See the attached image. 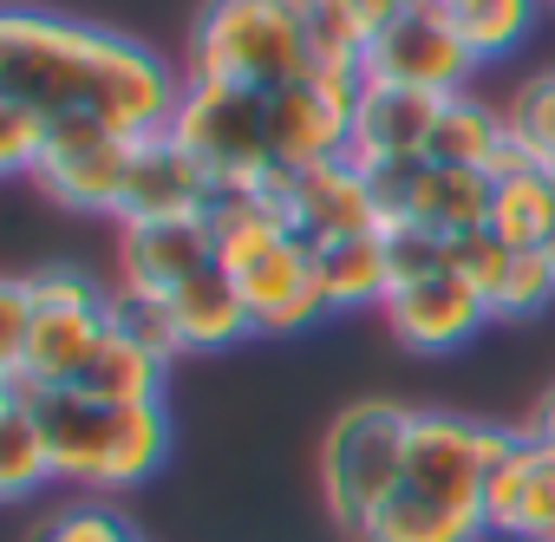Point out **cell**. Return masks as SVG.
Segmentation results:
<instances>
[{
    "label": "cell",
    "instance_id": "6da1fadb",
    "mask_svg": "<svg viewBox=\"0 0 555 542\" xmlns=\"http://www.w3.org/2000/svg\"><path fill=\"white\" fill-rule=\"evenodd\" d=\"M0 99L34 105L47 125L86 118L112 138H157L177 118L183 73L131 34L8 8L0 14Z\"/></svg>",
    "mask_w": 555,
    "mask_h": 542
},
{
    "label": "cell",
    "instance_id": "7a4b0ae2",
    "mask_svg": "<svg viewBox=\"0 0 555 542\" xmlns=\"http://www.w3.org/2000/svg\"><path fill=\"white\" fill-rule=\"evenodd\" d=\"M203 216L216 229V261L235 282L255 334L288 340V334H308L314 321L334 314L327 295H321V275H314V248L288 229V216L268 196V183L216 190Z\"/></svg>",
    "mask_w": 555,
    "mask_h": 542
},
{
    "label": "cell",
    "instance_id": "3957f363",
    "mask_svg": "<svg viewBox=\"0 0 555 542\" xmlns=\"http://www.w3.org/2000/svg\"><path fill=\"white\" fill-rule=\"evenodd\" d=\"M34 392V386H27ZM34 412L47 425L60 483H73L79 496H118L138 490L144 477H157V464L170 457V418L164 399L157 405H118V399H92V392H34Z\"/></svg>",
    "mask_w": 555,
    "mask_h": 542
},
{
    "label": "cell",
    "instance_id": "277c9868",
    "mask_svg": "<svg viewBox=\"0 0 555 542\" xmlns=\"http://www.w3.org/2000/svg\"><path fill=\"white\" fill-rule=\"evenodd\" d=\"M405 418L412 405L399 399H353L327 418L321 451H314V483H321V509L360 535L405 483Z\"/></svg>",
    "mask_w": 555,
    "mask_h": 542
},
{
    "label": "cell",
    "instance_id": "5b68a950",
    "mask_svg": "<svg viewBox=\"0 0 555 542\" xmlns=\"http://www.w3.org/2000/svg\"><path fill=\"white\" fill-rule=\"evenodd\" d=\"M183 79L282 92L308 79V27L288 21L274 0H203V14L190 21Z\"/></svg>",
    "mask_w": 555,
    "mask_h": 542
},
{
    "label": "cell",
    "instance_id": "8992f818",
    "mask_svg": "<svg viewBox=\"0 0 555 542\" xmlns=\"http://www.w3.org/2000/svg\"><path fill=\"white\" fill-rule=\"evenodd\" d=\"M170 138L209 170L216 190H248V183H268L282 170V157H274V105H268V92L183 79Z\"/></svg>",
    "mask_w": 555,
    "mask_h": 542
},
{
    "label": "cell",
    "instance_id": "52a82bcc",
    "mask_svg": "<svg viewBox=\"0 0 555 542\" xmlns=\"http://www.w3.org/2000/svg\"><path fill=\"white\" fill-rule=\"evenodd\" d=\"M27 288H34V334L14 373H0V386H34V392H60L79 379V366L92 360V347L105 340V295L92 275L66 261L27 268Z\"/></svg>",
    "mask_w": 555,
    "mask_h": 542
},
{
    "label": "cell",
    "instance_id": "ba28073f",
    "mask_svg": "<svg viewBox=\"0 0 555 542\" xmlns=\"http://www.w3.org/2000/svg\"><path fill=\"white\" fill-rule=\"evenodd\" d=\"M503 438H509V425L412 405V418H405V490H418L457 516H483V483H490Z\"/></svg>",
    "mask_w": 555,
    "mask_h": 542
},
{
    "label": "cell",
    "instance_id": "9c48e42d",
    "mask_svg": "<svg viewBox=\"0 0 555 542\" xmlns=\"http://www.w3.org/2000/svg\"><path fill=\"white\" fill-rule=\"evenodd\" d=\"M373 196H379V229L399 222V229H425L438 242H457V235H477L490 229V170H457V164H392V170H373Z\"/></svg>",
    "mask_w": 555,
    "mask_h": 542
},
{
    "label": "cell",
    "instance_id": "30bf717a",
    "mask_svg": "<svg viewBox=\"0 0 555 542\" xmlns=\"http://www.w3.org/2000/svg\"><path fill=\"white\" fill-rule=\"evenodd\" d=\"M360 66H366L373 86H412V92H438V99L470 92V79H477V53L464 47L457 21L438 8V0L399 8L392 27L360 53Z\"/></svg>",
    "mask_w": 555,
    "mask_h": 542
},
{
    "label": "cell",
    "instance_id": "8fae6325",
    "mask_svg": "<svg viewBox=\"0 0 555 542\" xmlns=\"http://www.w3.org/2000/svg\"><path fill=\"white\" fill-rule=\"evenodd\" d=\"M138 144H144V138H112L105 125L60 118V125H53V144H47V157H40V170H34L27 183H34L47 203H60V209L112 216V222H118V203H125Z\"/></svg>",
    "mask_w": 555,
    "mask_h": 542
},
{
    "label": "cell",
    "instance_id": "7c38bea8",
    "mask_svg": "<svg viewBox=\"0 0 555 542\" xmlns=\"http://www.w3.org/2000/svg\"><path fill=\"white\" fill-rule=\"evenodd\" d=\"M268 196L282 203L288 229H295L308 248L379 229L373 177H366L353 157H327V164H308V170H274V177H268Z\"/></svg>",
    "mask_w": 555,
    "mask_h": 542
},
{
    "label": "cell",
    "instance_id": "4fadbf2b",
    "mask_svg": "<svg viewBox=\"0 0 555 542\" xmlns=\"http://www.w3.org/2000/svg\"><path fill=\"white\" fill-rule=\"evenodd\" d=\"M483 529L496 542H555V444L529 425H509L490 483H483Z\"/></svg>",
    "mask_w": 555,
    "mask_h": 542
},
{
    "label": "cell",
    "instance_id": "5bb4252c",
    "mask_svg": "<svg viewBox=\"0 0 555 542\" xmlns=\"http://www.w3.org/2000/svg\"><path fill=\"white\" fill-rule=\"evenodd\" d=\"M379 321H386V334H392L405 353H457V347H470L496 314H490V301L457 275V268L444 261V268H431V275H418V282H399V288L386 295Z\"/></svg>",
    "mask_w": 555,
    "mask_h": 542
},
{
    "label": "cell",
    "instance_id": "9a60e30c",
    "mask_svg": "<svg viewBox=\"0 0 555 542\" xmlns=\"http://www.w3.org/2000/svg\"><path fill=\"white\" fill-rule=\"evenodd\" d=\"M216 268V229L209 216H170V222H125L118 229V282L144 301H170L196 275Z\"/></svg>",
    "mask_w": 555,
    "mask_h": 542
},
{
    "label": "cell",
    "instance_id": "2e32d148",
    "mask_svg": "<svg viewBox=\"0 0 555 542\" xmlns=\"http://www.w3.org/2000/svg\"><path fill=\"white\" fill-rule=\"evenodd\" d=\"M438 92H412V86H373L360 92V112H353V144L347 157L373 177V170H392V164H418L431 151V131H438Z\"/></svg>",
    "mask_w": 555,
    "mask_h": 542
},
{
    "label": "cell",
    "instance_id": "e0dca14e",
    "mask_svg": "<svg viewBox=\"0 0 555 542\" xmlns=\"http://www.w3.org/2000/svg\"><path fill=\"white\" fill-rule=\"evenodd\" d=\"M209 196H216L209 170H203V164H196L170 131H157V138H144V144H138V157H131V183H125V203H118V229H125V222L203 216V209H209Z\"/></svg>",
    "mask_w": 555,
    "mask_h": 542
},
{
    "label": "cell",
    "instance_id": "ac0fdd59",
    "mask_svg": "<svg viewBox=\"0 0 555 542\" xmlns=\"http://www.w3.org/2000/svg\"><path fill=\"white\" fill-rule=\"evenodd\" d=\"M164 308H170V327H177L183 353H229V347L255 340V321H248L235 282L222 275V261L209 268V275H196L190 288H177Z\"/></svg>",
    "mask_w": 555,
    "mask_h": 542
},
{
    "label": "cell",
    "instance_id": "d6986e66",
    "mask_svg": "<svg viewBox=\"0 0 555 542\" xmlns=\"http://www.w3.org/2000/svg\"><path fill=\"white\" fill-rule=\"evenodd\" d=\"M314 275L334 314H360V308H386L392 295V255H386V229L366 235H340L314 248Z\"/></svg>",
    "mask_w": 555,
    "mask_h": 542
},
{
    "label": "cell",
    "instance_id": "ffe728a7",
    "mask_svg": "<svg viewBox=\"0 0 555 542\" xmlns=\"http://www.w3.org/2000/svg\"><path fill=\"white\" fill-rule=\"evenodd\" d=\"M496 196H490V229L509 242V248H542L548 229H555V170L509 151L496 170H490Z\"/></svg>",
    "mask_w": 555,
    "mask_h": 542
},
{
    "label": "cell",
    "instance_id": "44dd1931",
    "mask_svg": "<svg viewBox=\"0 0 555 542\" xmlns=\"http://www.w3.org/2000/svg\"><path fill=\"white\" fill-rule=\"evenodd\" d=\"M509 125H503V105L477 99V92H451L438 105V131H431V164H457V170H496L509 157Z\"/></svg>",
    "mask_w": 555,
    "mask_h": 542
},
{
    "label": "cell",
    "instance_id": "7402d4cb",
    "mask_svg": "<svg viewBox=\"0 0 555 542\" xmlns=\"http://www.w3.org/2000/svg\"><path fill=\"white\" fill-rule=\"evenodd\" d=\"M47 483H60L47 425H40V412H34V392H27V386H8V405H0V496H8V503H27V496H40Z\"/></svg>",
    "mask_w": 555,
    "mask_h": 542
},
{
    "label": "cell",
    "instance_id": "603a6c76",
    "mask_svg": "<svg viewBox=\"0 0 555 542\" xmlns=\"http://www.w3.org/2000/svg\"><path fill=\"white\" fill-rule=\"evenodd\" d=\"M164 373H170V360H157L151 347L125 340V334L105 321V340H99V347H92V360L79 366L73 392L118 399V405H157V399H164Z\"/></svg>",
    "mask_w": 555,
    "mask_h": 542
},
{
    "label": "cell",
    "instance_id": "cb8c5ba5",
    "mask_svg": "<svg viewBox=\"0 0 555 542\" xmlns=\"http://www.w3.org/2000/svg\"><path fill=\"white\" fill-rule=\"evenodd\" d=\"M353 542H490V529H483V516H457V509H444V503L399 483V496Z\"/></svg>",
    "mask_w": 555,
    "mask_h": 542
},
{
    "label": "cell",
    "instance_id": "d4e9b609",
    "mask_svg": "<svg viewBox=\"0 0 555 542\" xmlns=\"http://www.w3.org/2000/svg\"><path fill=\"white\" fill-rule=\"evenodd\" d=\"M444 14L457 21V34L477 53V66H490V60H509L529 40L542 0H464V8H444Z\"/></svg>",
    "mask_w": 555,
    "mask_h": 542
},
{
    "label": "cell",
    "instance_id": "484cf974",
    "mask_svg": "<svg viewBox=\"0 0 555 542\" xmlns=\"http://www.w3.org/2000/svg\"><path fill=\"white\" fill-rule=\"evenodd\" d=\"M503 125H509V144L535 164L555 170V66L522 79L509 99H503Z\"/></svg>",
    "mask_w": 555,
    "mask_h": 542
},
{
    "label": "cell",
    "instance_id": "4316f807",
    "mask_svg": "<svg viewBox=\"0 0 555 542\" xmlns=\"http://www.w3.org/2000/svg\"><path fill=\"white\" fill-rule=\"evenodd\" d=\"M34 542H144V535L131 529V516L112 496H73L34 529Z\"/></svg>",
    "mask_w": 555,
    "mask_h": 542
},
{
    "label": "cell",
    "instance_id": "83f0119b",
    "mask_svg": "<svg viewBox=\"0 0 555 542\" xmlns=\"http://www.w3.org/2000/svg\"><path fill=\"white\" fill-rule=\"evenodd\" d=\"M542 308H555V261L542 248H516L503 288L490 295V314L496 321H535Z\"/></svg>",
    "mask_w": 555,
    "mask_h": 542
},
{
    "label": "cell",
    "instance_id": "f1b7e54d",
    "mask_svg": "<svg viewBox=\"0 0 555 542\" xmlns=\"http://www.w3.org/2000/svg\"><path fill=\"white\" fill-rule=\"evenodd\" d=\"M105 321H112L125 340L151 347L157 360H183V347H177V327H170V308H164V301H144V295H131V288H112V295H105Z\"/></svg>",
    "mask_w": 555,
    "mask_h": 542
},
{
    "label": "cell",
    "instance_id": "f546056e",
    "mask_svg": "<svg viewBox=\"0 0 555 542\" xmlns=\"http://www.w3.org/2000/svg\"><path fill=\"white\" fill-rule=\"evenodd\" d=\"M47 144H53V125L34 105L0 99V170H8V177H34L40 157H47Z\"/></svg>",
    "mask_w": 555,
    "mask_h": 542
},
{
    "label": "cell",
    "instance_id": "4dcf8cb0",
    "mask_svg": "<svg viewBox=\"0 0 555 542\" xmlns=\"http://www.w3.org/2000/svg\"><path fill=\"white\" fill-rule=\"evenodd\" d=\"M444 255H451V268L490 301L496 288H503V275H509V261H516V248L496 235V229H477V235H457V242H444Z\"/></svg>",
    "mask_w": 555,
    "mask_h": 542
},
{
    "label": "cell",
    "instance_id": "1f68e13d",
    "mask_svg": "<svg viewBox=\"0 0 555 542\" xmlns=\"http://www.w3.org/2000/svg\"><path fill=\"white\" fill-rule=\"evenodd\" d=\"M392 14H399V0H321V27L340 34V40L360 47V53L392 27Z\"/></svg>",
    "mask_w": 555,
    "mask_h": 542
},
{
    "label": "cell",
    "instance_id": "d6a6232c",
    "mask_svg": "<svg viewBox=\"0 0 555 542\" xmlns=\"http://www.w3.org/2000/svg\"><path fill=\"white\" fill-rule=\"evenodd\" d=\"M27 334H34V288H27V275H8L0 282V373L21 366Z\"/></svg>",
    "mask_w": 555,
    "mask_h": 542
},
{
    "label": "cell",
    "instance_id": "836d02e7",
    "mask_svg": "<svg viewBox=\"0 0 555 542\" xmlns=\"http://www.w3.org/2000/svg\"><path fill=\"white\" fill-rule=\"evenodd\" d=\"M522 425H529V431H535V438H548V444H555V379H548V386H542V399H535V412H529V418H522Z\"/></svg>",
    "mask_w": 555,
    "mask_h": 542
},
{
    "label": "cell",
    "instance_id": "e575fe53",
    "mask_svg": "<svg viewBox=\"0 0 555 542\" xmlns=\"http://www.w3.org/2000/svg\"><path fill=\"white\" fill-rule=\"evenodd\" d=\"M274 8H282L288 21H301V27H314V21H321V0H274Z\"/></svg>",
    "mask_w": 555,
    "mask_h": 542
},
{
    "label": "cell",
    "instance_id": "d590c367",
    "mask_svg": "<svg viewBox=\"0 0 555 542\" xmlns=\"http://www.w3.org/2000/svg\"><path fill=\"white\" fill-rule=\"evenodd\" d=\"M542 255H548V261H555V229H548V242H542Z\"/></svg>",
    "mask_w": 555,
    "mask_h": 542
},
{
    "label": "cell",
    "instance_id": "8d00e7d4",
    "mask_svg": "<svg viewBox=\"0 0 555 542\" xmlns=\"http://www.w3.org/2000/svg\"><path fill=\"white\" fill-rule=\"evenodd\" d=\"M399 8H425V0H399Z\"/></svg>",
    "mask_w": 555,
    "mask_h": 542
},
{
    "label": "cell",
    "instance_id": "74e56055",
    "mask_svg": "<svg viewBox=\"0 0 555 542\" xmlns=\"http://www.w3.org/2000/svg\"><path fill=\"white\" fill-rule=\"evenodd\" d=\"M542 14H555V0H542Z\"/></svg>",
    "mask_w": 555,
    "mask_h": 542
}]
</instances>
